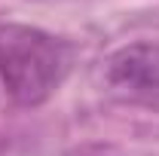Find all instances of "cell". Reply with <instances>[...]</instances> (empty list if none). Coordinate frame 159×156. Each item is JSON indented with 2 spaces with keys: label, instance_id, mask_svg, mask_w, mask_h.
<instances>
[{
  "label": "cell",
  "instance_id": "cell-1",
  "mask_svg": "<svg viewBox=\"0 0 159 156\" xmlns=\"http://www.w3.org/2000/svg\"><path fill=\"white\" fill-rule=\"evenodd\" d=\"M70 46L31 25L0 21V83L21 107H40L70 71Z\"/></svg>",
  "mask_w": 159,
  "mask_h": 156
},
{
  "label": "cell",
  "instance_id": "cell-2",
  "mask_svg": "<svg viewBox=\"0 0 159 156\" xmlns=\"http://www.w3.org/2000/svg\"><path fill=\"white\" fill-rule=\"evenodd\" d=\"M104 86L125 104H159V43L119 46L104 61Z\"/></svg>",
  "mask_w": 159,
  "mask_h": 156
}]
</instances>
